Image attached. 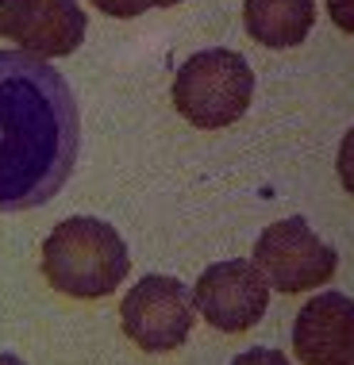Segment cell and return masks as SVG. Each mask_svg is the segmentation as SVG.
Returning a JSON list of instances; mask_svg holds the SVG:
<instances>
[{
	"mask_svg": "<svg viewBox=\"0 0 354 365\" xmlns=\"http://www.w3.org/2000/svg\"><path fill=\"white\" fill-rule=\"evenodd\" d=\"M81 146L74 88L46 58L0 51V215L54 200Z\"/></svg>",
	"mask_w": 354,
	"mask_h": 365,
	"instance_id": "cell-1",
	"label": "cell"
},
{
	"mask_svg": "<svg viewBox=\"0 0 354 365\" xmlns=\"http://www.w3.org/2000/svg\"><path fill=\"white\" fill-rule=\"evenodd\" d=\"M131 269V254L112 223L93 215L62 220L43 242V277L74 300H101L116 292Z\"/></svg>",
	"mask_w": 354,
	"mask_h": 365,
	"instance_id": "cell-2",
	"label": "cell"
},
{
	"mask_svg": "<svg viewBox=\"0 0 354 365\" xmlns=\"http://www.w3.org/2000/svg\"><path fill=\"white\" fill-rule=\"evenodd\" d=\"M251 96L254 70L228 46L196 51L173 77V108L201 131L235 123L251 108Z\"/></svg>",
	"mask_w": 354,
	"mask_h": 365,
	"instance_id": "cell-3",
	"label": "cell"
},
{
	"mask_svg": "<svg viewBox=\"0 0 354 365\" xmlns=\"http://www.w3.org/2000/svg\"><path fill=\"white\" fill-rule=\"evenodd\" d=\"M254 265L262 269V277L270 289L278 292H308L320 289L323 281L335 277L339 254L335 246H328L308 220L289 215V220L270 223L254 242Z\"/></svg>",
	"mask_w": 354,
	"mask_h": 365,
	"instance_id": "cell-4",
	"label": "cell"
},
{
	"mask_svg": "<svg viewBox=\"0 0 354 365\" xmlns=\"http://www.w3.org/2000/svg\"><path fill=\"white\" fill-rule=\"evenodd\" d=\"M196 319V300L177 277L151 273L135 281L123 296L120 323L123 334L146 354H170L177 350L193 331Z\"/></svg>",
	"mask_w": 354,
	"mask_h": 365,
	"instance_id": "cell-5",
	"label": "cell"
},
{
	"mask_svg": "<svg viewBox=\"0 0 354 365\" xmlns=\"http://www.w3.org/2000/svg\"><path fill=\"white\" fill-rule=\"evenodd\" d=\"M196 312L212 323L216 331H251L254 323L270 308V284H266L262 269L247 258H228L216 262L196 277L193 289Z\"/></svg>",
	"mask_w": 354,
	"mask_h": 365,
	"instance_id": "cell-6",
	"label": "cell"
},
{
	"mask_svg": "<svg viewBox=\"0 0 354 365\" xmlns=\"http://www.w3.org/2000/svg\"><path fill=\"white\" fill-rule=\"evenodd\" d=\"M88 19L77 0H0V35L39 58H66L85 43Z\"/></svg>",
	"mask_w": 354,
	"mask_h": 365,
	"instance_id": "cell-7",
	"label": "cell"
},
{
	"mask_svg": "<svg viewBox=\"0 0 354 365\" xmlns=\"http://www.w3.org/2000/svg\"><path fill=\"white\" fill-rule=\"evenodd\" d=\"M293 350L300 365H354V300L323 292L308 300L293 323Z\"/></svg>",
	"mask_w": 354,
	"mask_h": 365,
	"instance_id": "cell-8",
	"label": "cell"
},
{
	"mask_svg": "<svg viewBox=\"0 0 354 365\" xmlns=\"http://www.w3.org/2000/svg\"><path fill=\"white\" fill-rule=\"evenodd\" d=\"M243 24L254 43L285 51L308 38L316 24V0H247L243 4Z\"/></svg>",
	"mask_w": 354,
	"mask_h": 365,
	"instance_id": "cell-9",
	"label": "cell"
},
{
	"mask_svg": "<svg viewBox=\"0 0 354 365\" xmlns=\"http://www.w3.org/2000/svg\"><path fill=\"white\" fill-rule=\"evenodd\" d=\"M339 181H343V189H347L354 196V127L347 135H343V143H339Z\"/></svg>",
	"mask_w": 354,
	"mask_h": 365,
	"instance_id": "cell-10",
	"label": "cell"
},
{
	"mask_svg": "<svg viewBox=\"0 0 354 365\" xmlns=\"http://www.w3.org/2000/svg\"><path fill=\"white\" fill-rule=\"evenodd\" d=\"M93 4L101 8L104 16H112V19H135V16L146 12L143 0H93Z\"/></svg>",
	"mask_w": 354,
	"mask_h": 365,
	"instance_id": "cell-11",
	"label": "cell"
},
{
	"mask_svg": "<svg viewBox=\"0 0 354 365\" xmlns=\"http://www.w3.org/2000/svg\"><path fill=\"white\" fill-rule=\"evenodd\" d=\"M231 365H289V358H285L281 350H266V346H258V350H247V354H239Z\"/></svg>",
	"mask_w": 354,
	"mask_h": 365,
	"instance_id": "cell-12",
	"label": "cell"
},
{
	"mask_svg": "<svg viewBox=\"0 0 354 365\" xmlns=\"http://www.w3.org/2000/svg\"><path fill=\"white\" fill-rule=\"evenodd\" d=\"M328 12H331V19H335L339 31L354 35V0H328Z\"/></svg>",
	"mask_w": 354,
	"mask_h": 365,
	"instance_id": "cell-13",
	"label": "cell"
},
{
	"mask_svg": "<svg viewBox=\"0 0 354 365\" xmlns=\"http://www.w3.org/2000/svg\"><path fill=\"white\" fill-rule=\"evenodd\" d=\"M146 8H173V4H181V0H143Z\"/></svg>",
	"mask_w": 354,
	"mask_h": 365,
	"instance_id": "cell-14",
	"label": "cell"
},
{
	"mask_svg": "<svg viewBox=\"0 0 354 365\" xmlns=\"http://www.w3.org/2000/svg\"><path fill=\"white\" fill-rule=\"evenodd\" d=\"M0 365H24V361H19L16 354H0Z\"/></svg>",
	"mask_w": 354,
	"mask_h": 365,
	"instance_id": "cell-15",
	"label": "cell"
}]
</instances>
